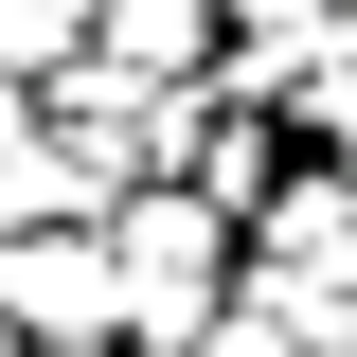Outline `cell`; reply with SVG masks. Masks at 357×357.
<instances>
[{"label":"cell","mask_w":357,"mask_h":357,"mask_svg":"<svg viewBox=\"0 0 357 357\" xmlns=\"http://www.w3.org/2000/svg\"><path fill=\"white\" fill-rule=\"evenodd\" d=\"M107 268H126V357H197L215 304H232V215L215 197H126Z\"/></svg>","instance_id":"1"},{"label":"cell","mask_w":357,"mask_h":357,"mask_svg":"<svg viewBox=\"0 0 357 357\" xmlns=\"http://www.w3.org/2000/svg\"><path fill=\"white\" fill-rule=\"evenodd\" d=\"M0 321H18V357H36V340H126L107 215H36V232H0Z\"/></svg>","instance_id":"2"},{"label":"cell","mask_w":357,"mask_h":357,"mask_svg":"<svg viewBox=\"0 0 357 357\" xmlns=\"http://www.w3.org/2000/svg\"><path fill=\"white\" fill-rule=\"evenodd\" d=\"M215 0H107V72H197Z\"/></svg>","instance_id":"3"},{"label":"cell","mask_w":357,"mask_h":357,"mask_svg":"<svg viewBox=\"0 0 357 357\" xmlns=\"http://www.w3.org/2000/svg\"><path fill=\"white\" fill-rule=\"evenodd\" d=\"M321 126H357V18L321 36Z\"/></svg>","instance_id":"4"},{"label":"cell","mask_w":357,"mask_h":357,"mask_svg":"<svg viewBox=\"0 0 357 357\" xmlns=\"http://www.w3.org/2000/svg\"><path fill=\"white\" fill-rule=\"evenodd\" d=\"M36 357H126V340H36Z\"/></svg>","instance_id":"5"},{"label":"cell","mask_w":357,"mask_h":357,"mask_svg":"<svg viewBox=\"0 0 357 357\" xmlns=\"http://www.w3.org/2000/svg\"><path fill=\"white\" fill-rule=\"evenodd\" d=\"M0 357H18V321H0Z\"/></svg>","instance_id":"6"}]
</instances>
